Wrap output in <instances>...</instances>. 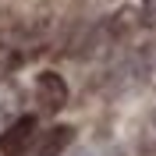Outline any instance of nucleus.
Instances as JSON below:
<instances>
[{"label":"nucleus","instance_id":"nucleus-1","mask_svg":"<svg viewBox=\"0 0 156 156\" xmlns=\"http://www.w3.org/2000/svg\"><path fill=\"white\" fill-rule=\"evenodd\" d=\"M36 114H21L14 117L4 131H0V156H25L29 153V146L36 142Z\"/></svg>","mask_w":156,"mask_h":156},{"label":"nucleus","instance_id":"nucleus-2","mask_svg":"<svg viewBox=\"0 0 156 156\" xmlns=\"http://www.w3.org/2000/svg\"><path fill=\"white\" fill-rule=\"evenodd\" d=\"M36 99L43 103L46 114H57L64 103H68V82L57 75V71H43L36 78Z\"/></svg>","mask_w":156,"mask_h":156},{"label":"nucleus","instance_id":"nucleus-3","mask_svg":"<svg viewBox=\"0 0 156 156\" xmlns=\"http://www.w3.org/2000/svg\"><path fill=\"white\" fill-rule=\"evenodd\" d=\"M71 138H75V128L71 124H53L50 131H43V138L36 142L32 156H60L71 146Z\"/></svg>","mask_w":156,"mask_h":156},{"label":"nucleus","instance_id":"nucleus-4","mask_svg":"<svg viewBox=\"0 0 156 156\" xmlns=\"http://www.w3.org/2000/svg\"><path fill=\"white\" fill-rule=\"evenodd\" d=\"M21 60H25V53H21L14 43H0V78H7L11 71H18Z\"/></svg>","mask_w":156,"mask_h":156},{"label":"nucleus","instance_id":"nucleus-5","mask_svg":"<svg viewBox=\"0 0 156 156\" xmlns=\"http://www.w3.org/2000/svg\"><path fill=\"white\" fill-rule=\"evenodd\" d=\"M142 25L156 29V0H142Z\"/></svg>","mask_w":156,"mask_h":156},{"label":"nucleus","instance_id":"nucleus-6","mask_svg":"<svg viewBox=\"0 0 156 156\" xmlns=\"http://www.w3.org/2000/svg\"><path fill=\"white\" fill-rule=\"evenodd\" d=\"M153 124H156V110H153Z\"/></svg>","mask_w":156,"mask_h":156}]
</instances>
